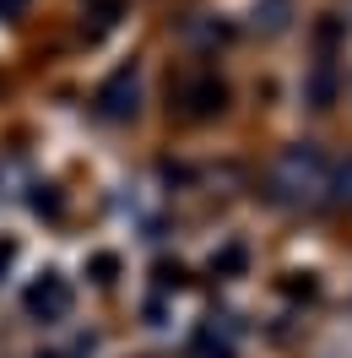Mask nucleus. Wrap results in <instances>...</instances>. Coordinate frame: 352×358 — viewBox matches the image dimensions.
Wrapping results in <instances>:
<instances>
[{
	"label": "nucleus",
	"mask_w": 352,
	"mask_h": 358,
	"mask_svg": "<svg viewBox=\"0 0 352 358\" xmlns=\"http://www.w3.org/2000/svg\"><path fill=\"white\" fill-rule=\"evenodd\" d=\"M98 103H103V114H109V120H125V114H135V76H131V71H119L109 87L98 92Z\"/></svg>",
	"instance_id": "obj_1"
},
{
	"label": "nucleus",
	"mask_w": 352,
	"mask_h": 358,
	"mask_svg": "<svg viewBox=\"0 0 352 358\" xmlns=\"http://www.w3.org/2000/svg\"><path fill=\"white\" fill-rule=\"evenodd\" d=\"M17 6H22V0H0V11H17Z\"/></svg>",
	"instance_id": "obj_2"
}]
</instances>
